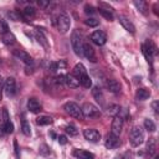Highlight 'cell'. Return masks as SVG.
Instances as JSON below:
<instances>
[{
    "instance_id": "cell-42",
    "label": "cell",
    "mask_w": 159,
    "mask_h": 159,
    "mask_svg": "<svg viewBox=\"0 0 159 159\" xmlns=\"http://www.w3.org/2000/svg\"><path fill=\"white\" fill-rule=\"evenodd\" d=\"M56 63H57V70H58V68L61 70V68H65V67H66V62H65L63 60H60V61L56 62Z\"/></svg>"
},
{
    "instance_id": "cell-36",
    "label": "cell",
    "mask_w": 159,
    "mask_h": 159,
    "mask_svg": "<svg viewBox=\"0 0 159 159\" xmlns=\"http://www.w3.org/2000/svg\"><path fill=\"white\" fill-rule=\"evenodd\" d=\"M2 125H4V129H5V133H12L14 132V124H12V122L11 120H9V122H6V123H2Z\"/></svg>"
},
{
    "instance_id": "cell-44",
    "label": "cell",
    "mask_w": 159,
    "mask_h": 159,
    "mask_svg": "<svg viewBox=\"0 0 159 159\" xmlns=\"http://www.w3.org/2000/svg\"><path fill=\"white\" fill-rule=\"evenodd\" d=\"M2 114H4V123H6V122H9L10 120V118H9V114H7V111L4 108V111H2Z\"/></svg>"
},
{
    "instance_id": "cell-25",
    "label": "cell",
    "mask_w": 159,
    "mask_h": 159,
    "mask_svg": "<svg viewBox=\"0 0 159 159\" xmlns=\"http://www.w3.org/2000/svg\"><path fill=\"white\" fill-rule=\"evenodd\" d=\"M75 154L77 155V159H94V155L86 150H77Z\"/></svg>"
},
{
    "instance_id": "cell-47",
    "label": "cell",
    "mask_w": 159,
    "mask_h": 159,
    "mask_svg": "<svg viewBox=\"0 0 159 159\" xmlns=\"http://www.w3.org/2000/svg\"><path fill=\"white\" fill-rule=\"evenodd\" d=\"M153 108H154V111H155V113H158V101H155V102H153Z\"/></svg>"
},
{
    "instance_id": "cell-28",
    "label": "cell",
    "mask_w": 159,
    "mask_h": 159,
    "mask_svg": "<svg viewBox=\"0 0 159 159\" xmlns=\"http://www.w3.org/2000/svg\"><path fill=\"white\" fill-rule=\"evenodd\" d=\"M133 4H134V6H135L140 12L145 14V11H147V2H145V1H143V0H135V1H133Z\"/></svg>"
},
{
    "instance_id": "cell-9",
    "label": "cell",
    "mask_w": 159,
    "mask_h": 159,
    "mask_svg": "<svg viewBox=\"0 0 159 159\" xmlns=\"http://www.w3.org/2000/svg\"><path fill=\"white\" fill-rule=\"evenodd\" d=\"M12 55L17 58V60H20V61H22L24 63H26V65H32V57L26 52V51H24V50H12Z\"/></svg>"
},
{
    "instance_id": "cell-10",
    "label": "cell",
    "mask_w": 159,
    "mask_h": 159,
    "mask_svg": "<svg viewBox=\"0 0 159 159\" xmlns=\"http://www.w3.org/2000/svg\"><path fill=\"white\" fill-rule=\"evenodd\" d=\"M4 91H5V94L6 96H12L16 91V81L14 77H7L5 80V83H4Z\"/></svg>"
},
{
    "instance_id": "cell-35",
    "label": "cell",
    "mask_w": 159,
    "mask_h": 159,
    "mask_svg": "<svg viewBox=\"0 0 159 159\" xmlns=\"http://www.w3.org/2000/svg\"><path fill=\"white\" fill-rule=\"evenodd\" d=\"M84 24H86L87 26H89V27H96V26H98V25H99V21H98L97 19L88 17V19H86V20H84Z\"/></svg>"
},
{
    "instance_id": "cell-6",
    "label": "cell",
    "mask_w": 159,
    "mask_h": 159,
    "mask_svg": "<svg viewBox=\"0 0 159 159\" xmlns=\"http://www.w3.org/2000/svg\"><path fill=\"white\" fill-rule=\"evenodd\" d=\"M122 129H123V118L119 114L118 116H114V118L112 120V125H111V133L113 135L119 137Z\"/></svg>"
},
{
    "instance_id": "cell-34",
    "label": "cell",
    "mask_w": 159,
    "mask_h": 159,
    "mask_svg": "<svg viewBox=\"0 0 159 159\" xmlns=\"http://www.w3.org/2000/svg\"><path fill=\"white\" fill-rule=\"evenodd\" d=\"M36 39H37V41L45 47V48H48V43H47V41H46V39H45V36L40 32V31H37L36 32Z\"/></svg>"
},
{
    "instance_id": "cell-16",
    "label": "cell",
    "mask_w": 159,
    "mask_h": 159,
    "mask_svg": "<svg viewBox=\"0 0 159 159\" xmlns=\"http://www.w3.org/2000/svg\"><path fill=\"white\" fill-rule=\"evenodd\" d=\"M135 97L139 101H145L150 97V91L148 88H138L137 93H135Z\"/></svg>"
},
{
    "instance_id": "cell-22",
    "label": "cell",
    "mask_w": 159,
    "mask_h": 159,
    "mask_svg": "<svg viewBox=\"0 0 159 159\" xmlns=\"http://www.w3.org/2000/svg\"><path fill=\"white\" fill-rule=\"evenodd\" d=\"M83 75H86V67L82 63H77L73 68V76H76L80 80V77L83 76Z\"/></svg>"
},
{
    "instance_id": "cell-14",
    "label": "cell",
    "mask_w": 159,
    "mask_h": 159,
    "mask_svg": "<svg viewBox=\"0 0 159 159\" xmlns=\"http://www.w3.org/2000/svg\"><path fill=\"white\" fill-rule=\"evenodd\" d=\"M118 20H119V22H120V25L127 30V31H129L130 34H134L135 32V26L133 25V22L128 19V17H125V16H123V15H120L119 17H118Z\"/></svg>"
},
{
    "instance_id": "cell-5",
    "label": "cell",
    "mask_w": 159,
    "mask_h": 159,
    "mask_svg": "<svg viewBox=\"0 0 159 159\" xmlns=\"http://www.w3.org/2000/svg\"><path fill=\"white\" fill-rule=\"evenodd\" d=\"M71 20L66 14H60L57 17V29L61 34H66L70 30Z\"/></svg>"
},
{
    "instance_id": "cell-3",
    "label": "cell",
    "mask_w": 159,
    "mask_h": 159,
    "mask_svg": "<svg viewBox=\"0 0 159 159\" xmlns=\"http://www.w3.org/2000/svg\"><path fill=\"white\" fill-rule=\"evenodd\" d=\"M82 114H83V118H97L101 116V111L98 109V107H96L93 103H89V102H86L83 106H82Z\"/></svg>"
},
{
    "instance_id": "cell-40",
    "label": "cell",
    "mask_w": 159,
    "mask_h": 159,
    "mask_svg": "<svg viewBox=\"0 0 159 159\" xmlns=\"http://www.w3.org/2000/svg\"><path fill=\"white\" fill-rule=\"evenodd\" d=\"M14 149H15V157L20 159V148H19V143L16 139H14Z\"/></svg>"
},
{
    "instance_id": "cell-17",
    "label": "cell",
    "mask_w": 159,
    "mask_h": 159,
    "mask_svg": "<svg viewBox=\"0 0 159 159\" xmlns=\"http://www.w3.org/2000/svg\"><path fill=\"white\" fill-rule=\"evenodd\" d=\"M66 84L71 88H76L80 86V80L73 75H67L66 76Z\"/></svg>"
},
{
    "instance_id": "cell-11",
    "label": "cell",
    "mask_w": 159,
    "mask_h": 159,
    "mask_svg": "<svg viewBox=\"0 0 159 159\" xmlns=\"http://www.w3.org/2000/svg\"><path fill=\"white\" fill-rule=\"evenodd\" d=\"M27 109L31 112V113H39L42 111V106L40 103V101L35 97H31L27 99Z\"/></svg>"
},
{
    "instance_id": "cell-37",
    "label": "cell",
    "mask_w": 159,
    "mask_h": 159,
    "mask_svg": "<svg viewBox=\"0 0 159 159\" xmlns=\"http://www.w3.org/2000/svg\"><path fill=\"white\" fill-rule=\"evenodd\" d=\"M9 32V26H7V22L5 20H0V34L4 35Z\"/></svg>"
},
{
    "instance_id": "cell-33",
    "label": "cell",
    "mask_w": 159,
    "mask_h": 159,
    "mask_svg": "<svg viewBox=\"0 0 159 159\" xmlns=\"http://www.w3.org/2000/svg\"><path fill=\"white\" fill-rule=\"evenodd\" d=\"M65 130H66L67 134H70V135H72V137H75V135L78 134V129H77L73 124H68V125H66V127H65Z\"/></svg>"
},
{
    "instance_id": "cell-41",
    "label": "cell",
    "mask_w": 159,
    "mask_h": 159,
    "mask_svg": "<svg viewBox=\"0 0 159 159\" xmlns=\"http://www.w3.org/2000/svg\"><path fill=\"white\" fill-rule=\"evenodd\" d=\"M57 139H58V143L62 144V145H65V144L67 143V138H66V135H60Z\"/></svg>"
},
{
    "instance_id": "cell-30",
    "label": "cell",
    "mask_w": 159,
    "mask_h": 159,
    "mask_svg": "<svg viewBox=\"0 0 159 159\" xmlns=\"http://www.w3.org/2000/svg\"><path fill=\"white\" fill-rule=\"evenodd\" d=\"M108 114H111V116H118L119 114V112H120V106H118V104H109V107H108Z\"/></svg>"
},
{
    "instance_id": "cell-12",
    "label": "cell",
    "mask_w": 159,
    "mask_h": 159,
    "mask_svg": "<svg viewBox=\"0 0 159 159\" xmlns=\"http://www.w3.org/2000/svg\"><path fill=\"white\" fill-rule=\"evenodd\" d=\"M119 143H120L119 137L113 135V134L111 133V134H108V135H107L106 142H104V145H106V148H107V149H116V148L119 145Z\"/></svg>"
},
{
    "instance_id": "cell-32",
    "label": "cell",
    "mask_w": 159,
    "mask_h": 159,
    "mask_svg": "<svg viewBox=\"0 0 159 159\" xmlns=\"http://www.w3.org/2000/svg\"><path fill=\"white\" fill-rule=\"evenodd\" d=\"M21 129H22V133H24L25 135H30V134H31V127H30V124H29V122H27L26 119L22 120V123H21Z\"/></svg>"
},
{
    "instance_id": "cell-8",
    "label": "cell",
    "mask_w": 159,
    "mask_h": 159,
    "mask_svg": "<svg viewBox=\"0 0 159 159\" xmlns=\"http://www.w3.org/2000/svg\"><path fill=\"white\" fill-rule=\"evenodd\" d=\"M91 40H92V42H93L94 45H97V46H103V45L106 43V41H107V36H106V34H104L102 30H96L94 32H92Z\"/></svg>"
},
{
    "instance_id": "cell-4",
    "label": "cell",
    "mask_w": 159,
    "mask_h": 159,
    "mask_svg": "<svg viewBox=\"0 0 159 159\" xmlns=\"http://www.w3.org/2000/svg\"><path fill=\"white\" fill-rule=\"evenodd\" d=\"M63 109H65V112L68 116H71L73 118H78V119H82L83 118L81 107L77 103H75V102H67V103H65L63 104Z\"/></svg>"
},
{
    "instance_id": "cell-43",
    "label": "cell",
    "mask_w": 159,
    "mask_h": 159,
    "mask_svg": "<svg viewBox=\"0 0 159 159\" xmlns=\"http://www.w3.org/2000/svg\"><path fill=\"white\" fill-rule=\"evenodd\" d=\"M48 68H50L52 72H55V71L57 70V63H56V62H50V63H48Z\"/></svg>"
},
{
    "instance_id": "cell-23",
    "label": "cell",
    "mask_w": 159,
    "mask_h": 159,
    "mask_svg": "<svg viewBox=\"0 0 159 159\" xmlns=\"http://www.w3.org/2000/svg\"><path fill=\"white\" fill-rule=\"evenodd\" d=\"M80 84H82L84 88H91L92 87V80H91V77L87 73L83 75V76H81L80 77Z\"/></svg>"
},
{
    "instance_id": "cell-15",
    "label": "cell",
    "mask_w": 159,
    "mask_h": 159,
    "mask_svg": "<svg viewBox=\"0 0 159 159\" xmlns=\"http://www.w3.org/2000/svg\"><path fill=\"white\" fill-rule=\"evenodd\" d=\"M106 86H107V89L112 93H119L120 92V84L117 80H113V78L108 80L106 82Z\"/></svg>"
},
{
    "instance_id": "cell-46",
    "label": "cell",
    "mask_w": 159,
    "mask_h": 159,
    "mask_svg": "<svg viewBox=\"0 0 159 159\" xmlns=\"http://www.w3.org/2000/svg\"><path fill=\"white\" fill-rule=\"evenodd\" d=\"M41 148H42V149H41V154H47V153L50 152V150H47V147H46L45 144H43Z\"/></svg>"
},
{
    "instance_id": "cell-1",
    "label": "cell",
    "mask_w": 159,
    "mask_h": 159,
    "mask_svg": "<svg viewBox=\"0 0 159 159\" xmlns=\"http://www.w3.org/2000/svg\"><path fill=\"white\" fill-rule=\"evenodd\" d=\"M129 140H130V144L133 147H138L143 143L144 140V132L142 129V127L139 125H134L132 129H130V133H129Z\"/></svg>"
},
{
    "instance_id": "cell-19",
    "label": "cell",
    "mask_w": 159,
    "mask_h": 159,
    "mask_svg": "<svg viewBox=\"0 0 159 159\" xmlns=\"http://www.w3.org/2000/svg\"><path fill=\"white\" fill-rule=\"evenodd\" d=\"M92 96L94 97V99H96L99 104H103L104 97H103V93H102V91H101L99 87H93V88H92Z\"/></svg>"
},
{
    "instance_id": "cell-38",
    "label": "cell",
    "mask_w": 159,
    "mask_h": 159,
    "mask_svg": "<svg viewBox=\"0 0 159 159\" xmlns=\"http://www.w3.org/2000/svg\"><path fill=\"white\" fill-rule=\"evenodd\" d=\"M55 82H56L57 84H66V76H65V75H58V76H56Z\"/></svg>"
},
{
    "instance_id": "cell-49",
    "label": "cell",
    "mask_w": 159,
    "mask_h": 159,
    "mask_svg": "<svg viewBox=\"0 0 159 159\" xmlns=\"http://www.w3.org/2000/svg\"><path fill=\"white\" fill-rule=\"evenodd\" d=\"M50 134H51V137H52V138H56V134H55V133H53V132H51V133H50Z\"/></svg>"
},
{
    "instance_id": "cell-7",
    "label": "cell",
    "mask_w": 159,
    "mask_h": 159,
    "mask_svg": "<svg viewBox=\"0 0 159 159\" xmlns=\"http://www.w3.org/2000/svg\"><path fill=\"white\" fill-rule=\"evenodd\" d=\"M83 137L84 139H87L88 142H92V143H97L99 139H101V133L94 129V128H87L83 130Z\"/></svg>"
},
{
    "instance_id": "cell-21",
    "label": "cell",
    "mask_w": 159,
    "mask_h": 159,
    "mask_svg": "<svg viewBox=\"0 0 159 159\" xmlns=\"http://www.w3.org/2000/svg\"><path fill=\"white\" fill-rule=\"evenodd\" d=\"M1 40H2V42H4L5 45H12V43H15V41H16L15 36H14L10 31L6 32V34H4V35H1Z\"/></svg>"
},
{
    "instance_id": "cell-18",
    "label": "cell",
    "mask_w": 159,
    "mask_h": 159,
    "mask_svg": "<svg viewBox=\"0 0 159 159\" xmlns=\"http://www.w3.org/2000/svg\"><path fill=\"white\" fill-rule=\"evenodd\" d=\"M155 150H157V142H155V138H149L148 143H147V153L153 157L155 155Z\"/></svg>"
},
{
    "instance_id": "cell-20",
    "label": "cell",
    "mask_w": 159,
    "mask_h": 159,
    "mask_svg": "<svg viewBox=\"0 0 159 159\" xmlns=\"http://www.w3.org/2000/svg\"><path fill=\"white\" fill-rule=\"evenodd\" d=\"M144 47H145V50L152 55V56H155L157 55V52H158V48H157V46H155V43L152 41V40H147L145 41V43L143 45Z\"/></svg>"
},
{
    "instance_id": "cell-45",
    "label": "cell",
    "mask_w": 159,
    "mask_h": 159,
    "mask_svg": "<svg viewBox=\"0 0 159 159\" xmlns=\"http://www.w3.org/2000/svg\"><path fill=\"white\" fill-rule=\"evenodd\" d=\"M37 4H39V6H41V7H46L50 2H48V1H43V0H39Z\"/></svg>"
},
{
    "instance_id": "cell-27",
    "label": "cell",
    "mask_w": 159,
    "mask_h": 159,
    "mask_svg": "<svg viewBox=\"0 0 159 159\" xmlns=\"http://www.w3.org/2000/svg\"><path fill=\"white\" fill-rule=\"evenodd\" d=\"M7 16H9L10 20H12V21H20V20H22V14H21L20 11H16V10L9 11V12H7Z\"/></svg>"
},
{
    "instance_id": "cell-48",
    "label": "cell",
    "mask_w": 159,
    "mask_h": 159,
    "mask_svg": "<svg viewBox=\"0 0 159 159\" xmlns=\"http://www.w3.org/2000/svg\"><path fill=\"white\" fill-rule=\"evenodd\" d=\"M5 134V129H4V125H0V135H4Z\"/></svg>"
},
{
    "instance_id": "cell-29",
    "label": "cell",
    "mask_w": 159,
    "mask_h": 159,
    "mask_svg": "<svg viewBox=\"0 0 159 159\" xmlns=\"http://www.w3.org/2000/svg\"><path fill=\"white\" fill-rule=\"evenodd\" d=\"M98 12L106 19V20H108V21H113V19H114V16H113V12L112 11H108V10H104V9H98Z\"/></svg>"
},
{
    "instance_id": "cell-13",
    "label": "cell",
    "mask_w": 159,
    "mask_h": 159,
    "mask_svg": "<svg viewBox=\"0 0 159 159\" xmlns=\"http://www.w3.org/2000/svg\"><path fill=\"white\" fill-rule=\"evenodd\" d=\"M83 56H84L88 61H91V62H96V61H97L94 50H93V47H92L89 43H83Z\"/></svg>"
},
{
    "instance_id": "cell-51",
    "label": "cell",
    "mask_w": 159,
    "mask_h": 159,
    "mask_svg": "<svg viewBox=\"0 0 159 159\" xmlns=\"http://www.w3.org/2000/svg\"><path fill=\"white\" fill-rule=\"evenodd\" d=\"M154 159H159V157H158V155H155V157H154Z\"/></svg>"
},
{
    "instance_id": "cell-26",
    "label": "cell",
    "mask_w": 159,
    "mask_h": 159,
    "mask_svg": "<svg viewBox=\"0 0 159 159\" xmlns=\"http://www.w3.org/2000/svg\"><path fill=\"white\" fill-rule=\"evenodd\" d=\"M36 123L39 125H47V124H51L52 123V118L48 117V116H40L36 119Z\"/></svg>"
},
{
    "instance_id": "cell-31",
    "label": "cell",
    "mask_w": 159,
    "mask_h": 159,
    "mask_svg": "<svg viewBox=\"0 0 159 159\" xmlns=\"http://www.w3.org/2000/svg\"><path fill=\"white\" fill-rule=\"evenodd\" d=\"M144 128H145L148 132H154V130L157 129V127H155L154 122H153L152 119H149V118L144 119Z\"/></svg>"
},
{
    "instance_id": "cell-39",
    "label": "cell",
    "mask_w": 159,
    "mask_h": 159,
    "mask_svg": "<svg viewBox=\"0 0 159 159\" xmlns=\"http://www.w3.org/2000/svg\"><path fill=\"white\" fill-rule=\"evenodd\" d=\"M84 12L87 14V15H93L94 12H96V10H94V7L92 6V5H84Z\"/></svg>"
},
{
    "instance_id": "cell-50",
    "label": "cell",
    "mask_w": 159,
    "mask_h": 159,
    "mask_svg": "<svg viewBox=\"0 0 159 159\" xmlns=\"http://www.w3.org/2000/svg\"><path fill=\"white\" fill-rule=\"evenodd\" d=\"M114 159H123V158H122V157H116Z\"/></svg>"
},
{
    "instance_id": "cell-2",
    "label": "cell",
    "mask_w": 159,
    "mask_h": 159,
    "mask_svg": "<svg viewBox=\"0 0 159 159\" xmlns=\"http://www.w3.org/2000/svg\"><path fill=\"white\" fill-rule=\"evenodd\" d=\"M71 45H72V48L77 56L83 55V42H82V37L77 30H75L71 35Z\"/></svg>"
},
{
    "instance_id": "cell-24",
    "label": "cell",
    "mask_w": 159,
    "mask_h": 159,
    "mask_svg": "<svg viewBox=\"0 0 159 159\" xmlns=\"http://www.w3.org/2000/svg\"><path fill=\"white\" fill-rule=\"evenodd\" d=\"M35 14H36V9L34 6H31V5H26L25 9L22 10V15L25 17H34Z\"/></svg>"
}]
</instances>
